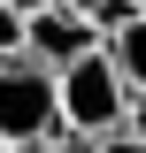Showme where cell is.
<instances>
[{"instance_id":"obj_4","label":"cell","mask_w":146,"mask_h":153,"mask_svg":"<svg viewBox=\"0 0 146 153\" xmlns=\"http://www.w3.org/2000/svg\"><path fill=\"white\" fill-rule=\"evenodd\" d=\"M100 46H108L115 76H123L131 92H138V84H146V8H131V23H115V31L100 38Z\"/></svg>"},{"instance_id":"obj_7","label":"cell","mask_w":146,"mask_h":153,"mask_svg":"<svg viewBox=\"0 0 146 153\" xmlns=\"http://www.w3.org/2000/svg\"><path fill=\"white\" fill-rule=\"evenodd\" d=\"M100 153H146V138L138 130H115V138H100Z\"/></svg>"},{"instance_id":"obj_11","label":"cell","mask_w":146,"mask_h":153,"mask_svg":"<svg viewBox=\"0 0 146 153\" xmlns=\"http://www.w3.org/2000/svg\"><path fill=\"white\" fill-rule=\"evenodd\" d=\"M0 153H38V146H0Z\"/></svg>"},{"instance_id":"obj_9","label":"cell","mask_w":146,"mask_h":153,"mask_svg":"<svg viewBox=\"0 0 146 153\" xmlns=\"http://www.w3.org/2000/svg\"><path fill=\"white\" fill-rule=\"evenodd\" d=\"M62 8H77V16H92V8H100V0H62Z\"/></svg>"},{"instance_id":"obj_2","label":"cell","mask_w":146,"mask_h":153,"mask_svg":"<svg viewBox=\"0 0 146 153\" xmlns=\"http://www.w3.org/2000/svg\"><path fill=\"white\" fill-rule=\"evenodd\" d=\"M46 138H62L54 69L31 54H8L0 61V146H46Z\"/></svg>"},{"instance_id":"obj_8","label":"cell","mask_w":146,"mask_h":153,"mask_svg":"<svg viewBox=\"0 0 146 153\" xmlns=\"http://www.w3.org/2000/svg\"><path fill=\"white\" fill-rule=\"evenodd\" d=\"M123 130H138V138H146V84L131 92V115H123Z\"/></svg>"},{"instance_id":"obj_3","label":"cell","mask_w":146,"mask_h":153,"mask_svg":"<svg viewBox=\"0 0 146 153\" xmlns=\"http://www.w3.org/2000/svg\"><path fill=\"white\" fill-rule=\"evenodd\" d=\"M92 46H100L92 16H77V8H62V0H46V8L23 16V54L46 61V69H69L77 54H92Z\"/></svg>"},{"instance_id":"obj_6","label":"cell","mask_w":146,"mask_h":153,"mask_svg":"<svg viewBox=\"0 0 146 153\" xmlns=\"http://www.w3.org/2000/svg\"><path fill=\"white\" fill-rule=\"evenodd\" d=\"M38 153H100V138H77V130H62V138H46Z\"/></svg>"},{"instance_id":"obj_10","label":"cell","mask_w":146,"mask_h":153,"mask_svg":"<svg viewBox=\"0 0 146 153\" xmlns=\"http://www.w3.org/2000/svg\"><path fill=\"white\" fill-rule=\"evenodd\" d=\"M8 8H23V16H31V8H46V0H8Z\"/></svg>"},{"instance_id":"obj_1","label":"cell","mask_w":146,"mask_h":153,"mask_svg":"<svg viewBox=\"0 0 146 153\" xmlns=\"http://www.w3.org/2000/svg\"><path fill=\"white\" fill-rule=\"evenodd\" d=\"M54 92H62V130H77V138H115L123 115H131V84L115 76L108 46H92L69 69H54Z\"/></svg>"},{"instance_id":"obj_12","label":"cell","mask_w":146,"mask_h":153,"mask_svg":"<svg viewBox=\"0 0 146 153\" xmlns=\"http://www.w3.org/2000/svg\"><path fill=\"white\" fill-rule=\"evenodd\" d=\"M131 8H146V0H131Z\"/></svg>"},{"instance_id":"obj_5","label":"cell","mask_w":146,"mask_h":153,"mask_svg":"<svg viewBox=\"0 0 146 153\" xmlns=\"http://www.w3.org/2000/svg\"><path fill=\"white\" fill-rule=\"evenodd\" d=\"M8 54H23V8L0 0V61H8Z\"/></svg>"}]
</instances>
